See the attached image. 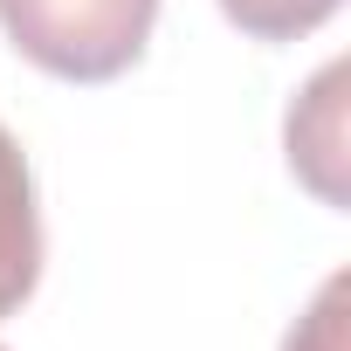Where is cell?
I'll return each instance as SVG.
<instances>
[{
    "label": "cell",
    "instance_id": "cell-1",
    "mask_svg": "<svg viewBox=\"0 0 351 351\" xmlns=\"http://www.w3.org/2000/svg\"><path fill=\"white\" fill-rule=\"evenodd\" d=\"M158 21V0H0L8 42L62 83H110L124 76Z\"/></svg>",
    "mask_w": 351,
    "mask_h": 351
},
{
    "label": "cell",
    "instance_id": "cell-2",
    "mask_svg": "<svg viewBox=\"0 0 351 351\" xmlns=\"http://www.w3.org/2000/svg\"><path fill=\"white\" fill-rule=\"evenodd\" d=\"M42 282V214H35V172L0 124V317H14Z\"/></svg>",
    "mask_w": 351,
    "mask_h": 351
},
{
    "label": "cell",
    "instance_id": "cell-3",
    "mask_svg": "<svg viewBox=\"0 0 351 351\" xmlns=\"http://www.w3.org/2000/svg\"><path fill=\"white\" fill-rule=\"evenodd\" d=\"M344 90V62H330L310 90H303V104L289 110V165L303 172V180L337 207L344 200V180H337V152H344V131H337V97Z\"/></svg>",
    "mask_w": 351,
    "mask_h": 351
},
{
    "label": "cell",
    "instance_id": "cell-4",
    "mask_svg": "<svg viewBox=\"0 0 351 351\" xmlns=\"http://www.w3.org/2000/svg\"><path fill=\"white\" fill-rule=\"evenodd\" d=\"M344 0H221V14L248 35V42H296L310 28H324Z\"/></svg>",
    "mask_w": 351,
    "mask_h": 351
},
{
    "label": "cell",
    "instance_id": "cell-5",
    "mask_svg": "<svg viewBox=\"0 0 351 351\" xmlns=\"http://www.w3.org/2000/svg\"><path fill=\"white\" fill-rule=\"evenodd\" d=\"M282 351H344V276L324 282V296H317L310 317L282 337Z\"/></svg>",
    "mask_w": 351,
    "mask_h": 351
}]
</instances>
